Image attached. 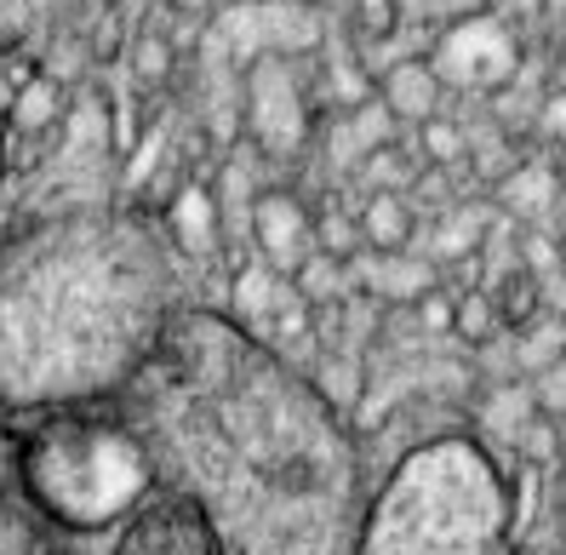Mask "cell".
I'll return each mask as SVG.
<instances>
[{
  "label": "cell",
  "mask_w": 566,
  "mask_h": 555,
  "mask_svg": "<svg viewBox=\"0 0 566 555\" xmlns=\"http://www.w3.org/2000/svg\"><path fill=\"white\" fill-rule=\"evenodd\" d=\"M418 155L429 160V167H447L452 178L470 167V138H463V126L447 121V115H429L418 126Z\"/></svg>",
  "instance_id": "5bb4252c"
},
{
  "label": "cell",
  "mask_w": 566,
  "mask_h": 555,
  "mask_svg": "<svg viewBox=\"0 0 566 555\" xmlns=\"http://www.w3.org/2000/svg\"><path fill=\"white\" fill-rule=\"evenodd\" d=\"M418 172H423V155H412L407 144H395V138L366 144V155H360V178H366V189H412Z\"/></svg>",
  "instance_id": "4fadbf2b"
},
{
  "label": "cell",
  "mask_w": 566,
  "mask_h": 555,
  "mask_svg": "<svg viewBox=\"0 0 566 555\" xmlns=\"http://www.w3.org/2000/svg\"><path fill=\"white\" fill-rule=\"evenodd\" d=\"M172 63H178V46L166 35H138V41H132V75H138V81H166V75H172Z\"/></svg>",
  "instance_id": "ffe728a7"
},
{
  "label": "cell",
  "mask_w": 566,
  "mask_h": 555,
  "mask_svg": "<svg viewBox=\"0 0 566 555\" xmlns=\"http://www.w3.org/2000/svg\"><path fill=\"white\" fill-rule=\"evenodd\" d=\"M497 326H504V321H497V304H492L486 286H470V292H458V299H452V333L470 344V349L492 344Z\"/></svg>",
  "instance_id": "9a60e30c"
},
{
  "label": "cell",
  "mask_w": 566,
  "mask_h": 555,
  "mask_svg": "<svg viewBox=\"0 0 566 555\" xmlns=\"http://www.w3.org/2000/svg\"><path fill=\"white\" fill-rule=\"evenodd\" d=\"M172 7H178L184 18H207V12L218 7V0H172Z\"/></svg>",
  "instance_id": "4316f807"
},
{
  "label": "cell",
  "mask_w": 566,
  "mask_h": 555,
  "mask_svg": "<svg viewBox=\"0 0 566 555\" xmlns=\"http://www.w3.org/2000/svg\"><path fill=\"white\" fill-rule=\"evenodd\" d=\"M521 247H526V270H532V275H544V270H555V264H560V241H544V235H526Z\"/></svg>",
  "instance_id": "d4e9b609"
},
{
  "label": "cell",
  "mask_w": 566,
  "mask_h": 555,
  "mask_svg": "<svg viewBox=\"0 0 566 555\" xmlns=\"http://www.w3.org/2000/svg\"><path fill=\"white\" fill-rule=\"evenodd\" d=\"M538 299H544V275H532V270H504V281L492 286L497 321H510V326H526L538 315Z\"/></svg>",
  "instance_id": "2e32d148"
},
{
  "label": "cell",
  "mask_w": 566,
  "mask_h": 555,
  "mask_svg": "<svg viewBox=\"0 0 566 555\" xmlns=\"http://www.w3.org/2000/svg\"><path fill=\"white\" fill-rule=\"evenodd\" d=\"M560 184H566V167H560Z\"/></svg>",
  "instance_id": "f1b7e54d"
},
{
  "label": "cell",
  "mask_w": 566,
  "mask_h": 555,
  "mask_svg": "<svg viewBox=\"0 0 566 555\" xmlns=\"http://www.w3.org/2000/svg\"><path fill=\"white\" fill-rule=\"evenodd\" d=\"M0 167H7V155H0Z\"/></svg>",
  "instance_id": "f546056e"
},
{
  "label": "cell",
  "mask_w": 566,
  "mask_h": 555,
  "mask_svg": "<svg viewBox=\"0 0 566 555\" xmlns=\"http://www.w3.org/2000/svg\"><path fill=\"white\" fill-rule=\"evenodd\" d=\"M515 452H521L526 464H549L555 452H560V430H555V418H544L538 407H532V412H526V423L515 430Z\"/></svg>",
  "instance_id": "d6986e66"
},
{
  "label": "cell",
  "mask_w": 566,
  "mask_h": 555,
  "mask_svg": "<svg viewBox=\"0 0 566 555\" xmlns=\"http://www.w3.org/2000/svg\"><path fill=\"white\" fill-rule=\"evenodd\" d=\"M532 121H538V133H544L549 144H560V149H566V86H560V92H549Z\"/></svg>",
  "instance_id": "cb8c5ba5"
},
{
  "label": "cell",
  "mask_w": 566,
  "mask_h": 555,
  "mask_svg": "<svg viewBox=\"0 0 566 555\" xmlns=\"http://www.w3.org/2000/svg\"><path fill=\"white\" fill-rule=\"evenodd\" d=\"M510 481L475 436L412 447L378 486L355 555H504Z\"/></svg>",
  "instance_id": "6da1fadb"
},
{
  "label": "cell",
  "mask_w": 566,
  "mask_h": 555,
  "mask_svg": "<svg viewBox=\"0 0 566 555\" xmlns=\"http://www.w3.org/2000/svg\"><path fill=\"white\" fill-rule=\"evenodd\" d=\"M492 235V207H452L436 230V258L452 264V258H475Z\"/></svg>",
  "instance_id": "7c38bea8"
},
{
  "label": "cell",
  "mask_w": 566,
  "mask_h": 555,
  "mask_svg": "<svg viewBox=\"0 0 566 555\" xmlns=\"http://www.w3.org/2000/svg\"><path fill=\"white\" fill-rule=\"evenodd\" d=\"M378 97H384V109L401 126H423L429 115H441L447 86H441V75H436L429 57H395L389 70L378 75Z\"/></svg>",
  "instance_id": "8992f818"
},
{
  "label": "cell",
  "mask_w": 566,
  "mask_h": 555,
  "mask_svg": "<svg viewBox=\"0 0 566 555\" xmlns=\"http://www.w3.org/2000/svg\"><path fill=\"white\" fill-rule=\"evenodd\" d=\"M247 121H252L258 149H270V155H292L310 138V126H315L310 121V92H304V81H297V70L286 57H263L247 75Z\"/></svg>",
  "instance_id": "3957f363"
},
{
  "label": "cell",
  "mask_w": 566,
  "mask_h": 555,
  "mask_svg": "<svg viewBox=\"0 0 566 555\" xmlns=\"http://www.w3.org/2000/svg\"><path fill=\"white\" fill-rule=\"evenodd\" d=\"M560 258H566V241H560Z\"/></svg>",
  "instance_id": "83f0119b"
},
{
  "label": "cell",
  "mask_w": 566,
  "mask_h": 555,
  "mask_svg": "<svg viewBox=\"0 0 566 555\" xmlns=\"http://www.w3.org/2000/svg\"><path fill=\"white\" fill-rule=\"evenodd\" d=\"M166 212H172V230L184 241V252L195 258H212L218 241H223V212H218V195L207 178H184V189L166 201Z\"/></svg>",
  "instance_id": "ba28073f"
},
{
  "label": "cell",
  "mask_w": 566,
  "mask_h": 555,
  "mask_svg": "<svg viewBox=\"0 0 566 555\" xmlns=\"http://www.w3.org/2000/svg\"><path fill=\"white\" fill-rule=\"evenodd\" d=\"M412 321L423 326V333H452V292H436V286H429V292H418V299H412Z\"/></svg>",
  "instance_id": "603a6c76"
},
{
  "label": "cell",
  "mask_w": 566,
  "mask_h": 555,
  "mask_svg": "<svg viewBox=\"0 0 566 555\" xmlns=\"http://www.w3.org/2000/svg\"><path fill=\"white\" fill-rule=\"evenodd\" d=\"M566 362V315H532L526 333L515 344V367L521 373H555Z\"/></svg>",
  "instance_id": "8fae6325"
},
{
  "label": "cell",
  "mask_w": 566,
  "mask_h": 555,
  "mask_svg": "<svg viewBox=\"0 0 566 555\" xmlns=\"http://www.w3.org/2000/svg\"><path fill=\"white\" fill-rule=\"evenodd\" d=\"M560 195V172L544 167V160H526V167H510L504 178H497V207H504L510 218H544L555 207Z\"/></svg>",
  "instance_id": "30bf717a"
},
{
  "label": "cell",
  "mask_w": 566,
  "mask_h": 555,
  "mask_svg": "<svg viewBox=\"0 0 566 555\" xmlns=\"http://www.w3.org/2000/svg\"><path fill=\"white\" fill-rule=\"evenodd\" d=\"M441 86L452 92H510L521 81V35L515 23H504L492 7L463 12L441 29V41L429 46Z\"/></svg>",
  "instance_id": "7a4b0ae2"
},
{
  "label": "cell",
  "mask_w": 566,
  "mask_h": 555,
  "mask_svg": "<svg viewBox=\"0 0 566 555\" xmlns=\"http://www.w3.org/2000/svg\"><path fill=\"white\" fill-rule=\"evenodd\" d=\"M63 115H70V86H63L52 70L41 75H29L18 92H12V104H7V126L23 138H52L63 133Z\"/></svg>",
  "instance_id": "52a82bcc"
},
{
  "label": "cell",
  "mask_w": 566,
  "mask_h": 555,
  "mask_svg": "<svg viewBox=\"0 0 566 555\" xmlns=\"http://www.w3.org/2000/svg\"><path fill=\"white\" fill-rule=\"evenodd\" d=\"M310 326H315V304L286 299V304L270 315V338H275V349H292V344H304V338H310Z\"/></svg>",
  "instance_id": "44dd1931"
},
{
  "label": "cell",
  "mask_w": 566,
  "mask_h": 555,
  "mask_svg": "<svg viewBox=\"0 0 566 555\" xmlns=\"http://www.w3.org/2000/svg\"><path fill=\"white\" fill-rule=\"evenodd\" d=\"M286 281H292V292H297L304 304H321V299H338V286H344V264L310 247L304 258H297V270H292Z\"/></svg>",
  "instance_id": "e0dca14e"
},
{
  "label": "cell",
  "mask_w": 566,
  "mask_h": 555,
  "mask_svg": "<svg viewBox=\"0 0 566 555\" xmlns=\"http://www.w3.org/2000/svg\"><path fill=\"white\" fill-rule=\"evenodd\" d=\"M355 218H360V241L373 252H407V241L418 230V207L407 189H366Z\"/></svg>",
  "instance_id": "9c48e42d"
},
{
  "label": "cell",
  "mask_w": 566,
  "mask_h": 555,
  "mask_svg": "<svg viewBox=\"0 0 566 555\" xmlns=\"http://www.w3.org/2000/svg\"><path fill=\"white\" fill-rule=\"evenodd\" d=\"M315 389H321V396L326 401H355V396H366V389H360V367L355 362H321V373H315Z\"/></svg>",
  "instance_id": "7402d4cb"
},
{
  "label": "cell",
  "mask_w": 566,
  "mask_h": 555,
  "mask_svg": "<svg viewBox=\"0 0 566 555\" xmlns=\"http://www.w3.org/2000/svg\"><path fill=\"white\" fill-rule=\"evenodd\" d=\"M486 7L504 18V23H526V18H538V12H544V0H486Z\"/></svg>",
  "instance_id": "484cf974"
},
{
  "label": "cell",
  "mask_w": 566,
  "mask_h": 555,
  "mask_svg": "<svg viewBox=\"0 0 566 555\" xmlns=\"http://www.w3.org/2000/svg\"><path fill=\"white\" fill-rule=\"evenodd\" d=\"M360 218L355 212H315V252L338 258V264H349V258H360Z\"/></svg>",
  "instance_id": "ac0fdd59"
},
{
  "label": "cell",
  "mask_w": 566,
  "mask_h": 555,
  "mask_svg": "<svg viewBox=\"0 0 566 555\" xmlns=\"http://www.w3.org/2000/svg\"><path fill=\"white\" fill-rule=\"evenodd\" d=\"M115 555H218V544H212V527L195 515V504L166 499L155 510H138Z\"/></svg>",
  "instance_id": "5b68a950"
},
{
  "label": "cell",
  "mask_w": 566,
  "mask_h": 555,
  "mask_svg": "<svg viewBox=\"0 0 566 555\" xmlns=\"http://www.w3.org/2000/svg\"><path fill=\"white\" fill-rule=\"evenodd\" d=\"M247 230H252V247H258L263 264L292 275L297 258L315 247V212L297 201V189H252Z\"/></svg>",
  "instance_id": "277c9868"
}]
</instances>
